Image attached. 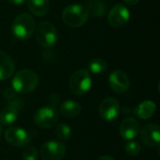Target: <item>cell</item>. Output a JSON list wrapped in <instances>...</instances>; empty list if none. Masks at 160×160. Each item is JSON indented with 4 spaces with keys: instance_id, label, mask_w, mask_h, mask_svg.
Segmentation results:
<instances>
[{
    "instance_id": "cell-7",
    "label": "cell",
    "mask_w": 160,
    "mask_h": 160,
    "mask_svg": "<svg viewBox=\"0 0 160 160\" xmlns=\"http://www.w3.org/2000/svg\"><path fill=\"white\" fill-rule=\"evenodd\" d=\"M65 155V144L57 141H49L40 147V157L43 160H61Z\"/></svg>"
},
{
    "instance_id": "cell-22",
    "label": "cell",
    "mask_w": 160,
    "mask_h": 160,
    "mask_svg": "<svg viewBox=\"0 0 160 160\" xmlns=\"http://www.w3.org/2000/svg\"><path fill=\"white\" fill-rule=\"evenodd\" d=\"M38 153L36 147L34 146H28L22 151V160H38Z\"/></svg>"
},
{
    "instance_id": "cell-26",
    "label": "cell",
    "mask_w": 160,
    "mask_h": 160,
    "mask_svg": "<svg viewBox=\"0 0 160 160\" xmlns=\"http://www.w3.org/2000/svg\"><path fill=\"white\" fill-rule=\"evenodd\" d=\"M8 1L10 3L14 4V5H21V4H22V3L25 2V0H8Z\"/></svg>"
},
{
    "instance_id": "cell-15",
    "label": "cell",
    "mask_w": 160,
    "mask_h": 160,
    "mask_svg": "<svg viewBox=\"0 0 160 160\" xmlns=\"http://www.w3.org/2000/svg\"><path fill=\"white\" fill-rule=\"evenodd\" d=\"M15 70V65L10 56L0 51V81L9 79Z\"/></svg>"
},
{
    "instance_id": "cell-11",
    "label": "cell",
    "mask_w": 160,
    "mask_h": 160,
    "mask_svg": "<svg viewBox=\"0 0 160 160\" xmlns=\"http://www.w3.org/2000/svg\"><path fill=\"white\" fill-rule=\"evenodd\" d=\"M22 105L19 100H11L0 112V123L3 126H9L13 124L20 113Z\"/></svg>"
},
{
    "instance_id": "cell-5",
    "label": "cell",
    "mask_w": 160,
    "mask_h": 160,
    "mask_svg": "<svg viewBox=\"0 0 160 160\" xmlns=\"http://www.w3.org/2000/svg\"><path fill=\"white\" fill-rule=\"evenodd\" d=\"M36 37L41 47L50 49L56 44L58 36L55 27L51 22H42L37 26Z\"/></svg>"
},
{
    "instance_id": "cell-17",
    "label": "cell",
    "mask_w": 160,
    "mask_h": 160,
    "mask_svg": "<svg viewBox=\"0 0 160 160\" xmlns=\"http://www.w3.org/2000/svg\"><path fill=\"white\" fill-rule=\"evenodd\" d=\"M157 109L156 104L151 100H146L140 103L135 109L134 113L142 120H147L153 116Z\"/></svg>"
},
{
    "instance_id": "cell-19",
    "label": "cell",
    "mask_w": 160,
    "mask_h": 160,
    "mask_svg": "<svg viewBox=\"0 0 160 160\" xmlns=\"http://www.w3.org/2000/svg\"><path fill=\"white\" fill-rule=\"evenodd\" d=\"M28 9L36 16H45L50 9L48 0H28Z\"/></svg>"
},
{
    "instance_id": "cell-6",
    "label": "cell",
    "mask_w": 160,
    "mask_h": 160,
    "mask_svg": "<svg viewBox=\"0 0 160 160\" xmlns=\"http://www.w3.org/2000/svg\"><path fill=\"white\" fill-rule=\"evenodd\" d=\"M59 120L58 112L55 108L44 106L39 108L34 114L35 124L41 128H51L54 127Z\"/></svg>"
},
{
    "instance_id": "cell-23",
    "label": "cell",
    "mask_w": 160,
    "mask_h": 160,
    "mask_svg": "<svg viewBox=\"0 0 160 160\" xmlns=\"http://www.w3.org/2000/svg\"><path fill=\"white\" fill-rule=\"evenodd\" d=\"M141 144L137 142H129L126 145V152L130 157H136L141 153Z\"/></svg>"
},
{
    "instance_id": "cell-24",
    "label": "cell",
    "mask_w": 160,
    "mask_h": 160,
    "mask_svg": "<svg viewBox=\"0 0 160 160\" xmlns=\"http://www.w3.org/2000/svg\"><path fill=\"white\" fill-rule=\"evenodd\" d=\"M59 101H60V98L57 94H52L48 98L49 106L52 107V108H55L57 106V104L59 103Z\"/></svg>"
},
{
    "instance_id": "cell-16",
    "label": "cell",
    "mask_w": 160,
    "mask_h": 160,
    "mask_svg": "<svg viewBox=\"0 0 160 160\" xmlns=\"http://www.w3.org/2000/svg\"><path fill=\"white\" fill-rule=\"evenodd\" d=\"M59 111H60V113L63 114L65 117L74 118L81 113L82 108H81V105L77 101L68 99V100L64 101L60 105Z\"/></svg>"
},
{
    "instance_id": "cell-12",
    "label": "cell",
    "mask_w": 160,
    "mask_h": 160,
    "mask_svg": "<svg viewBox=\"0 0 160 160\" xmlns=\"http://www.w3.org/2000/svg\"><path fill=\"white\" fill-rule=\"evenodd\" d=\"M109 84L112 91L115 93L121 94L126 92L130 85V81L128 76L123 70L117 69L111 73L109 77Z\"/></svg>"
},
{
    "instance_id": "cell-10",
    "label": "cell",
    "mask_w": 160,
    "mask_h": 160,
    "mask_svg": "<svg viewBox=\"0 0 160 160\" xmlns=\"http://www.w3.org/2000/svg\"><path fill=\"white\" fill-rule=\"evenodd\" d=\"M100 117L108 122H112L118 117L120 112V104L117 99L113 98H107L102 100L99 105Z\"/></svg>"
},
{
    "instance_id": "cell-28",
    "label": "cell",
    "mask_w": 160,
    "mask_h": 160,
    "mask_svg": "<svg viewBox=\"0 0 160 160\" xmlns=\"http://www.w3.org/2000/svg\"><path fill=\"white\" fill-rule=\"evenodd\" d=\"M1 134H2V128H1V126H0V137H1Z\"/></svg>"
},
{
    "instance_id": "cell-25",
    "label": "cell",
    "mask_w": 160,
    "mask_h": 160,
    "mask_svg": "<svg viewBox=\"0 0 160 160\" xmlns=\"http://www.w3.org/2000/svg\"><path fill=\"white\" fill-rule=\"evenodd\" d=\"M139 1H140V0H124V2H125L126 4L129 5V6H135L136 4L139 3Z\"/></svg>"
},
{
    "instance_id": "cell-27",
    "label": "cell",
    "mask_w": 160,
    "mask_h": 160,
    "mask_svg": "<svg viewBox=\"0 0 160 160\" xmlns=\"http://www.w3.org/2000/svg\"><path fill=\"white\" fill-rule=\"evenodd\" d=\"M98 160H115L112 157H109V156H103V157H100L99 158H98Z\"/></svg>"
},
{
    "instance_id": "cell-1",
    "label": "cell",
    "mask_w": 160,
    "mask_h": 160,
    "mask_svg": "<svg viewBox=\"0 0 160 160\" xmlns=\"http://www.w3.org/2000/svg\"><path fill=\"white\" fill-rule=\"evenodd\" d=\"M38 76L31 69L18 71L12 79L13 89L20 94H28L34 91L38 85Z\"/></svg>"
},
{
    "instance_id": "cell-2",
    "label": "cell",
    "mask_w": 160,
    "mask_h": 160,
    "mask_svg": "<svg viewBox=\"0 0 160 160\" xmlns=\"http://www.w3.org/2000/svg\"><path fill=\"white\" fill-rule=\"evenodd\" d=\"M88 17V11L83 5H68L62 11V19L64 22L70 27H80L83 25Z\"/></svg>"
},
{
    "instance_id": "cell-20",
    "label": "cell",
    "mask_w": 160,
    "mask_h": 160,
    "mask_svg": "<svg viewBox=\"0 0 160 160\" xmlns=\"http://www.w3.org/2000/svg\"><path fill=\"white\" fill-rule=\"evenodd\" d=\"M88 68H89L90 72H92L93 74L100 75L106 72V70L108 69V64L106 63L105 60L98 58V59H93L89 63Z\"/></svg>"
},
{
    "instance_id": "cell-21",
    "label": "cell",
    "mask_w": 160,
    "mask_h": 160,
    "mask_svg": "<svg viewBox=\"0 0 160 160\" xmlns=\"http://www.w3.org/2000/svg\"><path fill=\"white\" fill-rule=\"evenodd\" d=\"M55 135L63 141H68L71 136V128L65 123L58 124L55 128Z\"/></svg>"
},
{
    "instance_id": "cell-4",
    "label": "cell",
    "mask_w": 160,
    "mask_h": 160,
    "mask_svg": "<svg viewBox=\"0 0 160 160\" xmlns=\"http://www.w3.org/2000/svg\"><path fill=\"white\" fill-rule=\"evenodd\" d=\"M92 86L90 73L86 69H78L74 71L69 78V88L77 96L85 95Z\"/></svg>"
},
{
    "instance_id": "cell-14",
    "label": "cell",
    "mask_w": 160,
    "mask_h": 160,
    "mask_svg": "<svg viewBox=\"0 0 160 160\" xmlns=\"http://www.w3.org/2000/svg\"><path fill=\"white\" fill-rule=\"evenodd\" d=\"M141 130V125L138 120L133 117L125 118L120 126V135L127 141L135 139Z\"/></svg>"
},
{
    "instance_id": "cell-18",
    "label": "cell",
    "mask_w": 160,
    "mask_h": 160,
    "mask_svg": "<svg viewBox=\"0 0 160 160\" xmlns=\"http://www.w3.org/2000/svg\"><path fill=\"white\" fill-rule=\"evenodd\" d=\"M83 6L88 14L95 18L102 17L106 13V6L101 0H86Z\"/></svg>"
},
{
    "instance_id": "cell-9",
    "label": "cell",
    "mask_w": 160,
    "mask_h": 160,
    "mask_svg": "<svg viewBox=\"0 0 160 160\" xmlns=\"http://www.w3.org/2000/svg\"><path fill=\"white\" fill-rule=\"evenodd\" d=\"M129 18L130 12L128 8L122 4H117L113 6L108 14V21L110 24L116 28L126 25L129 21Z\"/></svg>"
},
{
    "instance_id": "cell-8",
    "label": "cell",
    "mask_w": 160,
    "mask_h": 160,
    "mask_svg": "<svg viewBox=\"0 0 160 160\" xmlns=\"http://www.w3.org/2000/svg\"><path fill=\"white\" fill-rule=\"evenodd\" d=\"M5 139L7 142L14 147H23L30 142L29 133L18 127H10L5 131Z\"/></svg>"
},
{
    "instance_id": "cell-3",
    "label": "cell",
    "mask_w": 160,
    "mask_h": 160,
    "mask_svg": "<svg viewBox=\"0 0 160 160\" xmlns=\"http://www.w3.org/2000/svg\"><path fill=\"white\" fill-rule=\"evenodd\" d=\"M35 30V20L28 13H22L18 15L12 24V34L21 40H25L31 38Z\"/></svg>"
},
{
    "instance_id": "cell-13",
    "label": "cell",
    "mask_w": 160,
    "mask_h": 160,
    "mask_svg": "<svg viewBox=\"0 0 160 160\" xmlns=\"http://www.w3.org/2000/svg\"><path fill=\"white\" fill-rule=\"evenodd\" d=\"M142 142L148 146H158L160 142V128L157 124H148L140 130Z\"/></svg>"
}]
</instances>
